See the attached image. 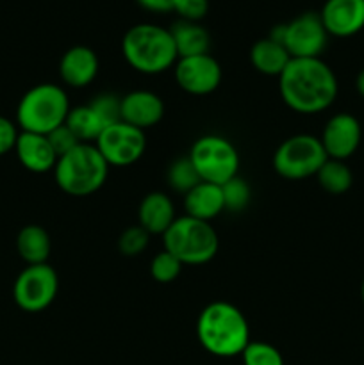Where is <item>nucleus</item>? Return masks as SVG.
<instances>
[{"label":"nucleus","mask_w":364,"mask_h":365,"mask_svg":"<svg viewBox=\"0 0 364 365\" xmlns=\"http://www.w3.org/2000/svg\"><path fill=\"white\" fill-rule=\"evenodd\" d=\"M18 125L13 123L9 118L0 116V157L14 150L18 139Z\"/></svg>","instance_id":"33"},{"label":"nucleus","mask_w":364,"mask_h":365,"mask_svg":"<svg viewBox=\"0 0 364 365\" xmlns=\"http://www.w3.org/2000/svg\"><path fill=\"white\" fill-rule=\"evenodd\" d=\"M175 13L186 21H198L209 11V0H175Z\"/></svg>","instance_id":"32"},{"label":"nucleus","mask_w":364,"mask_h":365,"mask_svg":"<svg viewBox=\"0 0 364 365\" xmlns=\"http://www.w3.org/2000/svg\"><path fill=\"white\" fill-rule=\"evenodd\" d=\"M184 210L186 216L207 221V223L220 216L225 210L221 185L209 184V182L196 184L191 191L184 195Z\"/></svg>","instance_id":"18"},{"label":"nucleus","mask_w":364,"mask_h":365,"mask_svg":"<svg viewBox=\"0 0 364 365\" xmlns=\"http://www.w3.org/2000/svg\"><path fill=\"white\" fill-rule=\"evenodd\" d=\"M59 289L56 269L49 264L27 266L16 277L13 285V298L24 312H43L54 303Z\"/></svg>","instance_id":"10"},{"label":"nucleus","mask_w":364,"mask_h":365,"mask_svg":"<svg viewBox=\"0 0 364 365\" xmlns=\"http://www.w3.org/2000/svg\"><path fill=\"white\" fill-rule=\"evenodd\" d=\"M188 157L202 182L223 185L238 177V148L223 135H202L193 143Z\"/></svg>","instance_id":"7"},{"label":"nucleus","mask_w":364,"mask_h":365,"mask_svg":"<svg viewBox=\"0 0 364 365\" xmlns=\"http://www.w3.org/2000/svg\"><path fill=\"white\" fill-rule=\"evenodd\" d=\"M109 164L95 145L81 143L57 159L54 178L57 187L70 196H89L107 180Z\"/></svg>","instance_id":"4"},{"label":"nucleus","mask_w":364,"mask_h":365,"mask_svg":"<svg viewBox=\"0 0 364 365\" xmlns=\"http://www.w3.org/2000/svg\"><path fill=\"white\" fill-rule=\"evenodd\" d=\"M95 146L109 166H131L145 153V130L132 127L125 121H118L103 128L95 141Z\"/></svg>","instance_id":"11"},{"label":"nucleus","mask_w":364,"mask_h":365,"mask_svg":"<svg viewBox=\"0 0 364 365\" xmlns=\"http://www.w3.org/2000/svg\"><path fill=\"white\" fill-rule=\"evenodd\" d=\"M64 123L68 125V128L74 132L79 141L89 143V145H93L98 139V135L102 134L103 128H106L102 118L96 114V110L89 103L70 109Z\"/></svg>","instance_id":"23"},{"label":"nucleus","mask_w":364,"mask_h":365,"mask_svg":"<svg viewBox=\"0 0 364 365\" xmlns=\"http://www.w3.org/2000/svg\"><path fill=\"white\" fill-rule=\"evenodd\" d=\"M46 138H49V141H50V145H52L54 152H56L57 159H59L61 155H64V153L70 152V150H74L77 145H81V141L75 138V134L70 130V128H68L66 123H63L61 127H57L56 130L50 132Z\"/></svg>","instance_id":"31"},{"label":"nucleus","mask_w":364,"mask_h":365,"mask_svg":"<svg viewBox=\"0 0 364 365\" xmlns=\"http://www.w3.org/2000/svg\"><path fill=\"white\" fill-rule=\"evenodd\" d=\"M121 53L128 66L145 75H159L178 61L170 29L139 24L128 29L121 39Z\"/></svg>","instance_id":"3"},{"label":"nucleus","mask_w":364,"mask_h":365,"mask_svg":"<svg viewBox=\"0 0 364 365\" xmlns=\"http://www.w3.org/2000/svg\"><path fill=\"white\" fill-rule=\"evenodd\" d=\"M360 299H363V305H364V280H363V285H360Z\"/></svg>","instance_id":"36"},{"label":"nucleus","mask_w":364,"mask_h":365,"mask_svg":"<svg viewBox=\"0 0 364 365\" xmlns=\"http://www.w3.org/2000/svg\"><path fill=\"white\" fill-rule=\"evenodd\" d=\"M150 234L143 227L136 225V227H128L127 230L121 232L120 239H118V250L121 255L125 257H136L143 253L148 246Z\"/></svg>","instance_id":"29"},{"label":"nucleus","mask_w":364,"mask_h":365,"mask_svg":"<svg viewBox=\"0 0 364 365\" xmlns=\"http://www.w3.org/2000/svg\"><path fill=\"white\" fill-rule=\"evenodd\" d=\"M291 61V56L282 43L275 41L270 36L253 43L250 48V63L259 73L268 77H280L282 71Z\"/></svg>","instance_id":"20"},{"label":"nucleus","mask_w":364,"mask_h":365,"mask_svg":"<svg viewBox=\"0 0 364 365\" xmlns=\"http://www.w3.org/2000/svg\"><path fill=\"white\" fill-rule=\"evenodd\" d=\"M221 191H223L225 210H231V212L245 210L246 205L250 203V198H252V189H250L248 182L239 177H234L228 182H225L221 185Z\"/></svg>","instance_id":"27"},{"label":"nucleus","mask_w":364,"mask_h":365,"mask_svg":"<svg viewBox=\"0 0 364 365\" xmlns=\"http://www.w3.org/2000/svg\"><path fill=\"white\" fill-rule=\"evenodd\" d=\"M221 77L223 71L220 63L209 53L181 57L175 63V81L178 88L189 95H211L221 84Z\"/></svg>","instance_id":"12"},{"label":"nucleus","mask_w":364,"mask_h":365,"mask_svg":"<svg viewBox=\"0 0 364 365\" xmlns=\"http://www.w3.org/2000/svg\"><path fill=\"white\" fill-rule=\"evenodd\" d=\"M18 160L25 170L32 173H49L56 168L57 155L49 138L34 132H20L14 145Z\"/></svg>","instance_id":"17"},{"label":"nucleus","mask_w":364,"mask_h":365,"mask_svg":"<svg viewBox=\"0 0 364 365\" xmlns=\"http://www.w3.org/2000/svg\"><path fill=\"white\" fill-rule=\"evenodd\" d=\"M163 245L164 250L177 257L184 266H202L214 259L220 242L211 223L182 216L164 232Z\"/></svg>","instance_id":"6"},{"label":"nucleus","mask_w":364,"mask_h":365,"mask_svg":"<svg viewBox=\"0 0 364 365\" xmlns=\"http://www.w3.org/2000/svg\"><path fill=\"white\" fill-rule=\"evenodd\" d=\"M171 38L175 41L178 59L181 57H193L209 53L211 36L198 21H186L178 20L173 27L170 29Z\"/></svg>","instance_id":"22"},{"label":"nucleus","mask_w":364,"mask_h":365,"mask_svg":"<svg viewBox=\"0 0 364 365\" xmlns=\"http://www.w3.org/2000/svg\"><path fill=\"white\" fill-rule=\"evenodd\" d=\"M327 159L328 155L320 138L296 134L280 143L273 155V170L288 180H303L316 177Z\"/></svg>","instance_id":"8"},{"label":"nucleus","mask_w":364,"mask_h":365,"mask_svg":"<svg viewBox=\"0 0 364 365\" xmlns=\"http://www.w3.org/2000/svg\"><path fill=\"white\" fill-rule=\"evenodd\" d=\"M200 344L218 359L241 356L250 342V328L238 307L227 302H213L196 319Z\"/></svg>","instance_id":"2"},{"label":"nucleus","mask_w":364,"mask_h":365,"mask_svg":"<svg viewBox=\"0 0 364 365\" xmlns=\"http://www.w3.org/2000/svg\"><path fill=\"white\" fill-rule=\"evenodd\" d=\"M98 56L89 46H71L61 57V81L75 89L86 88L98 75Z\"/></svg>","instance_id":"16"},{"label":"nucleus","mask_w":364,"mask_h":365,"mask_svg":"<svg viewBox=\"0 0 364 365\" xmlns=\"http://www.w3.org/2000/svg\"><path fill=\"white\" fill-rule=\"evenodd\" d=\"M243 365H284V356L275 346L261 341H250L241 353Z\"/></svg>","instance_id":"26"},{"label":"nucleus","mask_w":364,"mask_h":365,"mask_svg":"<svg viewBox=\"0 0 364 365\" xmlns=\"http://www.w3.org/2000/svg\"><path fill=\"white\" fill-rule=\"evenodd\" d=\"M271 39L282 43L291 59L320 57L328 41V32L320 13H303L289 24L277 25L270 34Z\"/></svg>","instance_id":"9"},{"label":"nucleus","mask_w":364,"mask_h":365,"mask_svg":"<svg viewBox=\"0 0 364 365\" xmlns=\"http://www.w3.org/2000/svg\"><path fill=\"white\" fill-rule=\"evenodd\" d=\"M316 178L321 189H325L330 195H343L353 184V175L345 160L327 159V163L316 173Z\"/></svg>","instance_id":"24"},{"label":"nucleus","mask_w":364,"mask_h":365,"mask_svg":"<svg viewBox=\"0 0 364 365\" xmlns=\"http://www.w3.org/2000/svg\"><path fill=\"white\" fill-rule=\"evenodd\" d=\"M89 106L96 110L102 121L107 125H113L121 121V98H118L116 95H111V93H102V95L95 96V98L89 102Z\"/></svg>","instance_id":"30"},{"label":"nucleus","mask_w":364,"mask_h":365,"mask_svg":"<svg viewBox=\"0 0 364 365\" xmlns=\"http://www.w3.org/2000/svg\"><path fill=\"white\" fill-rule=\"evenodd\" d=\"M18 255L27 266L36 264H46L50 252H52V241L49 232L39 225H27L18 232L16 237Z\"/></svg>","instance_id":"21"},{"label":"nucleus","mask_w":364,"mask_h":365,"mask_svg":"<svg viewBox=\"0 0 364 365\" xmlns=\"http://www.w3.org/2000/svg\"><path fill=\"white\" fill-rule=\"evenodd\" d=\"M182 266L184 264L177 259L175 255H171L170 252L163 250V252L157 253L156 257L150 262V274H152L153 280H157L159 284H170V282L177 280L178 274H181Z\"/></svg>","instance_id":"28"},{"label":"nucleus","mask_w":364,"mask_h":365,"mask_svg":"<svg viewBox=\"0 0 364 365\" xmlns=\"http://www.w3.org/2000/svg\"><path fill=\"white\" fill-rule=\"evenodd\" d=\"M143 9L152 13H170L175 7V0H136Z\"/></svg>","instance_id":"34"},{"label":"nucleus","mask_w":364,"mask_h":365,"mask_svg":"<svg viewBox=\"0 0 364 365\" xmlns=\"http://www.w3.org/2000/svg\"><path fill=\"white\" fill-rule=\"evenodd\" d=\"M139 227L145 228L150 235H163L171 227L175 217L173 202L164 192H148L141 200L138 209Z\"/></svg>","instance_id":"19"},{"label":"nucleus","mask_w":364,"mask_h":365,"mask_svg":"<svg viewBox=\"0 0 364 365\" xmlns=\"http://www.w3.org/2000/svg\"><path fill=\"white\" fill-rule=\"evenodd\" d=\"M168 184H170L171 189H175L177 192H188L195 187L196 184H200V177L196 173L195 166L189 160V157H184V159H177L168 170Z\"/></svg>","instance_id":"25"},{"label":"nucleus","mask_w":364,"mask_h":365,"mask_svg":"<svg viewBox=\"0 0 364 365\" xmlns=\"http://www.w3.org/2000/svg\"><path fill=\"white\" fill-rule=\"evenodd\" d=\"M70 100L61 86L43 82L29 89L16 107V125L21 132L49 135L66 121Z\"/></svg>","instance_id":"5"},{"label":"nucleus","mask_w":364,"mask_h":365,"mask_svg":"<svg viewBox=\"0 0 364 365\" xmlns=\"http://www.w3.org/2000/svg\"><path fill=\"white\" fill-rule=\"evenodd\" d=\"M164 116V102L159 95L146 89H136L121 96V121L136 128L153 127Z\"/></svg>","instance_id":"15"},{"label":"nucleus","mask_w":364,"mask_h":365,"mask_svg":"<svg viewBox=\"0 0 364 365\" xmlns=\"http://www.w3.org/2000/svg\"><path fill=\"white\" fill-rule=\"evenodd\" d=\"M320 18L328 36L350 38L364 29V0H327Z\"/></svg>","instance_id":"14"},{"label":"nucleus","mask_w":364,"mask_h":365,"mask_svg":"<svg viewBox=\"0 0 364 365\" xmlns=\"http://www.w3.org/2000/svg\"><path fill=\"white\" fill-rule=\"evenodd\" d=\"M278 89L285 106L300 114L327 110L338 98V77L320 57L291 59L278 77Z\"/></svg>","instance_id":"1"},{"label":"nucleus","mask_w":364,"mask_h":365,"mask_svg":"<svg viewBox=\"0 0 364 365\" xmlns=\"http://www.w3.org/2000/svg\"><path fill=\"white\" fill-rule=\"evenodd\" d=\"M355 86H357V91H359V95L364 98V68L359 71V75H357Z\"/></svg>","instance_id":"35"},{"label":"nucleus","mask_w":364,"mask_h":365,"mask_svg":"<svg viewBox=\"0 0 364 365\" xmlns=\"http://www.w3.org/2000/svg\"><path fill=\"white\" fill-rule=\"evenodd\" d=\"M320 141L328 159L346 160L357 152L363 141V128L359 120L348 113L334 114L325 125Z\"/></svg>","instance_id":"13"}]
</instances>
